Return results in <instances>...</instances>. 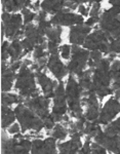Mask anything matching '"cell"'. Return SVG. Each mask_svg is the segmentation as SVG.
<instances>
[{"instance_id":"1","label":"cell","mask_w":120,"mask_h":154,"mask_svg":"<svg viewBox=\"0 0 120 154\" xmlns=\"http://www.w3.org/2000/svg\"><path fill=\"white\" fill-rule=\"evenodd\" d=\"M92 85L94 91L100 99L112 95L114 93L111 86L112 74H111V64L109 59H102L94 68L92 72Z\"/></svg>"},{"instance_id":"2","label":"cell","mask_w":120,"mask_h":154,"mask_svg":"<svg viewBox=\"0 0 120 154\" xmlns=\"http://www.w3.org/2000/svg\"><path fill=\"white\" fill-rule=\"evenodd\" d=\"M35 78L36 75L33 73V70L23 62V65L19 70V73L17 74L14 83V88L19 91L20 96L26 99L39 96Z\"/></svg>"},{"instance_id":"3","label":"cell","mask_w":120,"mask_h":154,"mask_svg":"<svg viewBox=\"0 0 120 154\" xmlns=\"http://www.w3.org/2000/svg\"><path fill=\"white\" fill-rule=\"evenodd\" d=\"M66 98L68 102L71 117L79 118L83 116L82 110V98H83V88L79 84V81L75 79L73 74H70L66 83Z\"/></svg>"},{"instance_id":"4","label":"cell","mask_w":120,"mask_h":154,"mask_svg":"<svg viewBox=\"0 0 120 154\" xmlns=\"http://www.w3.org/2000/svg\"><path fill=\"white\" fill-rule=\"evenodd\" d=\"M17 122L21 125L22 133L28 131H34L35 133H39L42 128H44L43 119L36 113L33 112L28 106L24 103H19L14 108Z\"/></svg>"},{"instance_id":"5","label":"cell","mask_w":120,"mask_h":154,"mask_svg":"<svg viewBox=\"0 0 120 154\" xmlns=\"http://www.w3.org/2000/svg\"><path fill=\"white\" fill-rule=\"evenodd\" d=\"M100 29L103 30L110 41L120 36V6H112L100 16Z\"/></svg>"},{"instance_id":"6","label":"cell","mask_w":120,"mask_h":154,"mask_svg":"<svg viewBox=\"0 0 120 154\" xmlns=\"http://www.w3.org/2000/svg\"><path fill=\"white\" fill-rule=\"evenodd\" d=\"M1 27L8 39H19L24 35V19L22 14L3 11L1 14Z\"/></svg>"},{"instance_id":"7","label":"cell","mask_w":120,"mask_h":154,"mask_svg":"<svg viewBox=\"0 0 120 154\" xmlns=\"http://www.w3.org/2000/svg\"><path fill=\"white\" fill-rule=\"evenodd\" d=\"M88 49L81 48L80 45L72 44V57L69 64L67 65L70 74L79 76L87 66V62L89 60Z\"/></svg>"},{"instance_id":"8","label":"cell","mask_w":120,"mask_h":154,"mask_svg":"<svg viewBox=\"0 0 120 154\" xmlns=\"http://www.w3.org/2000/svg\"><path fill=\"white\" fill-rule=\"evenodd\" d=\"M68 102L66 98V88L62 80L57 83L54 97V106H52L51 115L57 123L63 120L64 115H66L68 111Z\"/></svg>"},{"instance_id":"9","label":"cell","mask_w":120,"mask_h":154,"mask_svg":"<svg viewBox=\"0 0 120 154\" xmlns=\"http://www.w3.org/2000/svg\"><path fill=\"white\" fill-rule=\"evenodd\" d=\"M110 39L101 29L91 32L83 43V48L88 51H100L103 54H110Z\"/></svg>"},{"instance_id":"10","label":"cell","mask_w":120,"mask_h":154,"mask_svg":"<svg viewBox=\"0 0 120 154\" xmlns=\"http://www.w3.org/2000/svg\"><path fill=\"white\" fill-rule=\"evenodd\" d=\"M24 36L25 38L22 40V44L24 48L23 57L27 54L32 53L34 48L39 44H42L45 42V38L39 33L37 26H35L33 23H30L28 25H25L24 28Z\"/></svg>"},{"instance_id":"11","label":"cell","mask_w":120,"mask_h":154,"mask_svg":"<svg viewBox=\"0 0 120 154\" xmlns=\"http://www.w3.org/2000/svg\"><path fill=\"white\" fill-rule=\"evenodd\" d=\"M32 142L22 137H14L12 139H3L1 142V152L7 153H31Z\"/></svg>"},{"instance_id":"12","label":"cell","mask_w":120,"mask_h":154,"mask_svg":"<svg viewBox=\"0 0 120 154\" xmlns=\"http://www.w3.org/2000/svg\"><path fill=\"white\" fill-rule=\"evenodd\" d=\"M51 22L54 26H75V25L84 24V17L80 14L71 12V9L66 7L57 14H54Z\"/></svg>"},{"instance_id":"13","label":"cell","mask_w":120,"mask_h":154,"mask_svg":"<svg viewBox=\"0 0 120 154\" xmlns=\"http://www.w3.org/2000/svg\"><path fill=\"white\" fill-rule=\"evenodd\" d=\"M120 113V102L117 98L109 99L108 101L105 103L102 110L100 111V116L96 120L100 125H109L111 121H113L115 117Z\"/></svg>"},{"instance_id":"14","label":"cell","mask_w":120,"mask_h":154,"mask_svg":"<svg viewBox=\"0 0 120 154\" xmlns=\"http://www.w3.org/2000/svg\"><path fill=\"white\" fill-rule=\"evenodd\" d=\"M49 101L48 98H46L45 96H37L33 97V98H27L25 99L24 104L26 106H28L33 112H35L38 116H40L42 119L46 118L47 116L51 115L49 113Z\"/></svg>"},{"instance_id":"15","label":"cell","mask_w":120,"mask_h":154,"mask_svg":"<svg viewBox=\"0 0 120 154\" xmlns=\"http://www.w3.org/2000/svg\"><path fill=\"white\" fill-rule=\"evenodd\" d=\"M91 32V27L86 24H80L72 26L69 33V40L71 44L83 45L86 37Z\"/></svg>"},{"instance_id":"16","label":"cell","mask_w":120,"mask_h":154,"mask_svg":"<svg viewBox=\"0 0 120 154\" xmlns=\"http://www.w3.org/2000/svg\"><path fill=\"white\" fill-rule=\"evenodd\" d=\"M46 66V68L51 72V74L56 77L57 80H62L65 76L68 75V67L64 65L59 54H51L48 58V61H47Z\"/></svg>"},{"instance_id":"17","label":"cell","mask_w":120,"mask_h":154,"mask_svg":"<svg viewBox=\"0 0 120 154\" xmlns=\"http://www.w3.org/2000/svg\"><path fill=\"white\" fill-rule=\"evenodd\" d=\"M94 141L103 145L107 151L112 153H120V135H108L103 131L94 137Z\"/></svg>"},{"instance_id":"18","label":"cell","mask_w":120,"mask_h":154,"mask_svg":"<svg viewBox=\"0 0 120 154\" xmlns=\"http://www.w3.org/2000/svg\"><path fill=\"white\" fill-rule=\"evenodd\" d=\"M81 136H82L81 131H76L71 134V140L67 141V142H64V143L57 144V148H59L60 153L73 154V153L79 152L80 149L82 147Z\"/></svg>"},{"instance_id":"19","label":"cell","mask_w":120,"mask_h":154,"mask_svg":"<svg viewBox=\"0 0 120 154\" xmlns=\"http://www.w3.org/2000/svg\"><path fill=\"white\" fill-rule=\"evenodd\" d=\"M31 153H57V143L54 137H48L44 140L40 139H34L32 141V149Z\"/></svg>"},{"instance_id":"20","label":"cell","mask_w":120,"mask_h":154,"mask_svg":"<svg viewBox=\"0 0 120 154\" xmlns=\"http://www.w3.org/2000/svg\"><path fill=\"white\" fill-rule=\"evenodd\" d=\"M36 79L41 88L43 95L48 99H52L54 97V91L57 85V81H54L44 73L43 71L36 72Z\"/></svg>"},{"instance_id":"21","label":"cell","mask_w":120,"mask_h":154,"mask_svg":"<svg viewBox=\"0 0 120 154\" xmlns=\"http://www.w3.org/2000/svg\"><path fill=\"white\" fill-rule=\"evenodd\" d=\"M1 91H9L14 88V82L17 78L16 71L11 68V66L5 70L1 71Z\"/></svg>"},{"instance_id":"22","label":"cell","mask_w":120,"mask_h":154,"mask_svg":"<svg viewBox=\"0 0 120 154\" xmlns=\"http://www.w3.org/2000/svg\"><path fill=\"white\" fill-rule=\"evenodd\" d=\"M65 2L66 0H43L40 8L49 14H56L65 8Z\"/></svg>"},{"instance_id":"23","label":"cell","mask_w":120,"mask_h":154,"mask_svg":"<svg viewBox=\"0 0 120 154\" xmlns=\"http://www.w3.org/2000/svg\"><path fill=\"white\" fill-rule=\"evenodd\" d=\"M17 115L14 109L9 108V106L2 105L1 107V128L2 130H7L16 121Z\"/></svg>"},{"instance_id":"24","label":"cell","mask_w":120,"mask_h":154,"mask_svg":"<svg viewBox=\"0 0 120 154\" xmlns=\"http://www.w3.org/2000/svg\"><path fill=\"white\" fill-rule=\"evenodd\" d=\"M28 6H31V0H9L2 4L3 11L8 12H17Z\"/></svg>"},{"instance_id":"25","label":"cell","mask_w":120,"mask_h":154,"mask_svg":"<svg viewBox=\"0 0 120 154\" xmlns=\"http://www.w3.org/2000/svg\"><path fill=\"white\" fill-rule=\"evenodd\" d=\"M9 56H11V62L14 63V62L19 61L21 58H23V53H24V48L23 44H22V41L19 40V39H14L11 44H9V48L7 49Z\"/></svg>"},{"instance_id":"26","label":"cell","mask_w":120,"mask_h":154,"mask_svg":"<svg viewBox=\"0 0 120 154\" xmlns=\"http://www.w3.org/2000/svg\"><path fill=\"white\" fill-rule=\"evenodd\" d=\"M111 74H112V88L115 91L120 88V61H113L111 64Z\"/></svg>"},{"instance_id":"27","label":"cell","mask_w":120,"mask_h":154,"mask_svg":"<svg viewBox=\"0 0 120 154\" xmlns=\"http://www.w3.org/2000/svg\"><path fill=\"white\" fill-rule=\"evenodd\" d=\"M102 128H101V125L97 123V121H86L85 126H84V130L82 133L85 134L91 138H94L96 136L99 135L100 133H102Z\"/></svg>"},{"instance_id":"28","label":"cell","mask_w":120,"mask_h":154,"mask_svg":"<svg viewBox=\"0 0 120 154\" xmlns=\"http://www.w3.org/2000/svg\"><path fill=\"white\" fill-rule=\"evenodd\" d=\"M46 38L49 41L56 42V43L60 44L62 42V27L61 26H54L48 31L46 32Z\"/></svg>"},{"instance_id":"29","label":"cell","mask_w":120,"mask_h":154,"mask_svg":"<svg viewBox=\"0 0 120 154\" xmlns=\"http://www.w3.org/2000/svg\"><path fill=\"white\" fill-rule=\"evenodd\" d=\"M22 98H23V97H19L17 95L11 94V93H8V91H2L1 103H2V105L11 106V105H14V104L22 103Z\"/></svg>"},{"instance_id":"30","label":"cell","mask_w":120,"mask_h":154,"mask_svg":"<svg viewBox=\"0 0 120 154\" xmlns=\"http://www.w3.org/2000/svg\"><path fill=\"white\" fill-rule=\"evenodd\" d=\"M85 118L88 121H96L100 116V105H87Z\"/></svg>"},{"instance_id":"31","label":"cell","mask_w":120,"mask_h":154,"mask_svg":"<svg viewBox=\"0 0 120 154\" xmlns=\"http://www.w3.org/2000/svg\"><path fill=\"white\" fill-rule=\"evenodd\" d=\"M51 136L54 137L56 140H65L68 136V130L65 128L63 125L57 123L54 125V128H52V134Z\"/></svg>"},{"instance_id":"32","label":"cell","mask_w":120,"mask_h":154,"mask_svg":"<svg viewBox=\"0 0 120 154\" xmlns=\"http://www.w3.org/2000/svg\"><path fill=\"white\" fill-rule=\"evenodd\" d=\"M89 60L87 62V66L89 68H94L96 65L103 59V53L100 51H89Z\"/></svg>"},{"instance_id":"33","label":"cell","mask_w":120,"mask_h":154,"mask_svg":"<svg viewBox=\"0 0 120 154\" xmlns=\"http://www.w3.org/2000/svg\"><path fill=\"white\" fill-rule=\"evenodd\" d=\"M45 48H47V43H46V42L37 45L36 48H34V51H33V58L37 61V60H39L41 58H44V57L51 56L48 51H45Z\"/></svg>"},{"instance_id":"34","label":"cell","mask_w":120,"mask_h":154,"mask_svg":"<svg viewBox=\"0 0 120 154\" xmlns=\"http://www.w3.org/2000/svg\"><path fill=\"white\" fill-rule=\"evenodd\" d=\"M21 14H22L23 19H24V25H28L30 23H32V22H33L37 17V14H35L34 11H32L30 8H28V7L22 9Z\"/></svg>"},{"instance_id":"35","label":"cell","mask_w":120,"mask_h":154,"mask_svg":"<svg viewBox=\"0 0 120 154\" xmlns=\"http://www.w3.org/2000/svg\"><path fill=\"white\" fill-rule=\"evenodd\" d=\"M51 27H52V24H51V20H49V21H47V20H44V21L38 22V26H37V28H38L39 33L41 34L42 36H45L46 35V32L48 31V30L51 29Z\"/></svg>"},{"instance_id":"36","label":"cell","mask_w":120,"mask_h":154,"mask_svg":"<svg viewBox=\"0 0 120 154\" xmlns=\"http://www.w3.org/2000/svg\"><path fill=\"white\" fill-rule=\"evenodd\" d=\"M60 54H61L62 59L64 60H69L70 56L72 54V46L69 44H64L60 48Z\"/></svg>"},{"instance_id":"37","label":"cell","mask_w":120,"mask_h":154,"mask_svg":"<svg viewBox=\"0 0 120 154\" xmlns=\"http://www.w3.org/2000/svg\"><path fill=\"white\" fill-rule=\"evenodd\" d=\"M107 152V149L104 147L103 145L101 144L94 142V143H91V153H94V154H105Z\"/></svg>"},{"instance_id":"38","label":"cell","mask_w":120,"mask_h":154,"mask_svg":"<svg viewBox=\"0 0 120 154\" xmlns=\"http://www.w3.org/2000/svg\"><path fill=\"white\" fill-rule=\"evenodd\" d=\"M101 11V2L91 3V8L89 9V17H100Z\"/></svg>"},{"instance_id":"39","label":"cell","mask_w":120,"mask_h":154,"mask_svg":"<svg viewBox=\"0 0 120 154\" xmlns=\"http://www.w3.org/2000/svg\"><path fill=\"white\" fill-rule=\"evenodd\" d=\"M43 122H44V128H45L46 130H48V131L52 130V128H54V125H56V123H57L56 120H54V117H52L51 113V115H49V116H47L46 118L43 119Z\"/></svg>"},{"instance_id":"40","label":"cell","mask_w":120,"mask_h":154,"mask_svg":"<svg viewBox=\"0 0 120 154\" xmlns=\"http://www.w3.org/2000/svg\"><path fill=\"white\" fill-rule=\"evenodd\" d=\"M60 44L56 43V42H52V41H47V51L49 53V54H59L60 48H59Z\"/></svg>"},{"instance_id":"41","label":"cell","mask_w":120,"mask_h":154,"mask_svg":"<svg viewBox=\"0 0 120 154\" xmlns=\"http://www.w3.org/2000/svg\"><path fill=\"white\" fill-rule=\"evenodd\" d=\"M79 153H82V154H88V153H91V137L86 139L85 143L82 145L81 149H80Z\"/></svg>"},{"instance_id":"42","label":"cell","mask_w":120,"mask_h":154,"mask_svg":"<svg viewBox=\"0 0 120 154\" xmlns=\"http://www.w3.org/2000/svg\"><path fill=\"white\" fill-rule=\"evenodd\" d=\"M7 131L8 134H11V135H16V134H19L20 131H22V128H21V125L19 122H14L12 125L7 128Z\"/></svg>"},{"instance_id":"43","label":"cell","mask_w":120,"mask_h":154,"mask_svg":"<svg viewBox=\"0 0 120 154\" xmlns=\"http://www.w3.org/2000/svg\"><path fill=\"white\" fill-rule=\"evenodd\" d=\"M79 3L77 2V0H66L65 2V7L71 9V11H74L75 8H78Z\"/></svg>"},{"instance_id":"44","label":"cell","mask_w":120,"mask_h":154,"mask_svg":"<svg viewBox=\"0 0 120 154\" xmlns=\"http://www.w3.org/2000/svg\"><path fill=\"white\" fill-rule=\"evenodd\" d=\"M78 12L81 16L83 17H87L89 14V8H87V7L84 5V4H79L78 6Z\"/></svg>"},{"instance_id":"45","label":"cell","mask_w":120,"mask_h":154,"mask_svg":"<svg viewBox=\"0 0 120 154\" xmlns=\"http://www.w3.org/2000/svg\"><path fill=\"white\" fill-rule=\"evenodd\" d=\"M99 21H100V17H89L88 20L85 22V24L91 27V26H94V24L99 23Z\"/></svg>"},{"instance_id":"46","label":"cell","mask_w":120,"mask_h":154,"mask_svg":"<svg viewBox=\"0 0 120 154\" xmlns=\"http://www.w3.org/2000/svg\"><path fill=\"white\" fill-rule=\"evenodd\" d=\"M102 0H77L79 4H84V3H94V2H101Z\"/></svg>"},{"instance_id":"47","label":"cell","mask_w":120,"mask_h":154,"mask_svg":"<svg viewBox=\"0 0 120 154\" xmlns=\"http://www.w3.org/2000/svg\"><path fill=\"white\" fill-rule=\"evenodd\" d=\"M9 42L8 41H2V44H1V51H7L9 48Z\"/></svg>"},{"instance_id":"48","label":"cell","mask_w":120,"mask_h":154,"mask_svg":"<svg viewBox=\"0 0 120 154\" xmlns=\"http://www.w3.org/2000/svg\"><path fill=\"white\" fill-rule=\"evenodd\" d=\"M109 3L112 6H120V0H109Z\"/></svg>"},{"instance_id":"49","label":"cell","mask_w":120,"mask_h":154,"mask_svg":"<svg viewBox=\"0 0 120 154\" xmlns=\"http://www.w3.org/2000/svg\"><path fill=\"white\" fill-rule=\"evenodd\" d=\"M7 1H9V0H1V3L3 4V3H5V2H7Z\"/></svg>"}]
</instances>
